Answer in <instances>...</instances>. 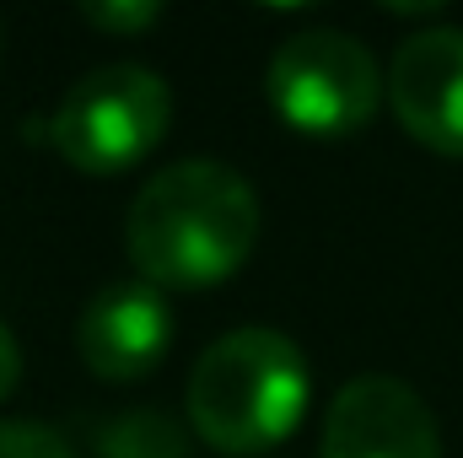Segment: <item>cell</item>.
Segmentation results:
<instances>
[{
    "label": "cell",
    "mask_w": 463,
    "mask_h": 458,
    "mask_svg": "<svg viewBox=\"0 0 463 458\" xmlns=\"http://www.w3.org/2000/svg\"><path fill=\"white\" fill-rule=\"evenodd\" d=\"M259 248L253 184L211 157L173 162L140 184L124 216V253L156 291H200L232 281Z\"/></svg>",
    "instance_id": "obj_1"
},
{
    "label": "cell",
    "mask_w": 463,
    "mask_h": 458,
    "mask_svg": "<svg viewBox=\"0 0 463 458\" xmlns=\"http://www.w3.org/2000/svg\"><path fill=\"white\" fill-rule=\"evenodd\" d=\"M307 399L313 372L302 345L264 324L227 329L216 345H205L184 388L189 432L227 458H259L280 448L302 426Z\"/></svg>",
    "instance_id": "obj_2"
},
{
    "label": "cell",
    "mask_w": 463,
    "mask_h": 458,
    "mask_svg": "<svg viewBox=\"0 0 463 458\" xmlns=\"http://www.w3.org/2000/svg\"><path fill=\"white\" fill-rule=\"evenodd\" d=\"M173 124V92L151 65L114 60L76 76L49 114V146L87 178H118L140 167Z\"/></svg>",
    "instance_id": "obj_3"
},
{
    "label": "cell",
    "mask_w": 463,
    "mask_h": 458,
    "mask_svg": "<svg viewBox=\"0 0 463 458\" xmlns=\"http://www.w3.org/2000/svg\"><path fill=\"white\" fill-rule=\"evenodd\" d=\"M383 87L388 81L372 49L340 27L291 33L269 54V71H264L269 109L280 114V124L313 140H345L355 129H366L383 103Z\"/></svg>",
    "instance_id": "obj_4"
},
{
    "label": "cell",
    "mask_w": 463,
    "mask_h": 458,
    "mask_svg": "<svg viewBox=\"0 0 463 458\" xmlns=\"http://www.w3.org/2000/svg\"><path fill=\"white\" fill-rule=\"evenodd\" d=\"M318 458H442V432L404 377L361 372L329 399Z\"/></svg>",
    "instance_id": "obj_5"
},
{
    "label": "cell",
    "mask_w": 463,
    "mask_h": 458,
    "mask_svg": "<svg viewBox=\"0 0 463 458\" xmlns=\"http://www.w3.org/2000/svg\"><path fill=\"white\" fill-rule=\"evenodd\" d=\"M383 92L410 140L463 157V27L410 33L388 60Z\"/></svg>",
    "instance_id": "obj_6"
},
{
    "label": "cell",
    "mask_w": 463,
    "mask_h": 458,
    "mask_svg": "<svg viewBox=\"0 0 463 458\" xmlns=\"http://www.w3.org/2000/svg\"><path fill=\"white\" fill-rule=\"evenodd\" d=\"M173 302L146 281H109L76 319V356L103 383L146 377L173 345Z\"/></svg>",
    "instance_id": "obj_7"
},
{
    "label": "cell",
    "mask_w": 463,
    "mask_h": 458,
    "mask_svg": "<svg viewBox=\"0 0 463 458\" xmlns=\"http://www.w3.org/2000/svg\"><path fill=\"white\" fill-rule=\"evenodd\" d=\"M98 458H189V432L167 410H124L98 426Z\"/></svg>",
    "instance_id": "obj_8"
},
{
    "label": "cell",
    "mask_w": 463,
    "mask_h": 458,
    "mask_svg": "<svg viewBox=\"0 0 463 458\" xmlns=\"http://www.w3.org/2000/svg\"><path fill=\"white\" fill-rule=\"evenodd\" d=\"M87 27L109 33V38H135V33H151L162 22V5L156 0H87L76 5Z\"/></svg>",
    "instance_id": "obj_9"
},
{
    "label": "cell",
    "mask_w": 463,
    "mask_h": 458,
    "mask_svg": "<svg viewBox=\"0 0 463 458\" xmlns=\"http://www.w3.org/2000/svg\"><path fill=\"white\" fill-rule=\"evenodd\" d=\"M0 458H76V448L38 421H0Z\"/></svg>",
    "instance_id": "obj_10"
},
{
    "label": "cell",
    "mask_w": 463,
    "mask_h": 458,
    "mask_svg": "<svg viewBox=\"0 0 463 458\" xmlns=\"http://www.w3.org/2000/svg\"><path fill=\"white\" fill-rule=\"evenodd\" d=\"M16 383H22V345H16V335L0 324V405L16 394Z\"/></svg>",
    "instance_id": "obj_11"
}]
</instances>
